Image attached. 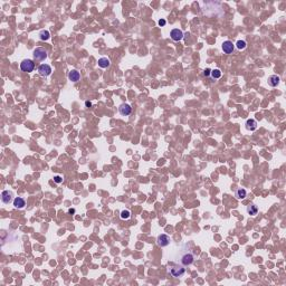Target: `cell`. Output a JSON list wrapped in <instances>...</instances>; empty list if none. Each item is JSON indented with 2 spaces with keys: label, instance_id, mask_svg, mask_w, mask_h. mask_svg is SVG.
Instances as JSON below:
<instances>
[{
  "label": "cell",
  "instance_id": "obj_1",
  "mask_svg": "<svg viewBox=\"0 0 286 286\" xmlns=\"http://www.w3.org/2000/svg\"><path fill=\"white\" fill-rule=\"evenodd\" d=\"M32 55H34V58L36 60H45L46 58H47V56H48L47 50H46L44 47H37V48L34 50Z\"/></svg>",
  "mask_w": 286,
  "mask_h": 286
},
{
  "label": "cell",
  "instance_id": "obj_2",
  "mask_svg": "<svg viewBox=\"0 0 286 286\" xmlns=\"http://www.w3.org/2000/svg\"><path fill=\"white\" fill-rule=\"evenodd\" d=\"M35 68V63L32 59H24L21 63H20V69L23 72H26V73H30L32 72Z\"/></svg>",
  "mask_w": 286,
  "mask_h": 286
},
{
  "label": "cell",
  "instance_id": "obj_3",
  "mask_svg": "<svg viewBox=\"0 0 286 286\" xmlns=\"http://www.w3.org/2000/svg\"><path fill=\"white\" fill-rule=\"evenodd\" d=\"M184 273H186V268H184V266L177 265V266H173V267L170 268V274H171L173 277H181Z\"/></svg>",
  "mask_w": 286,
  "mask_h": 286
},
{
  "label": "cell",
  "instance_id": "obj_4",
  "mask_svg": "<svg viewBox=\"0 0 286 286\" xmlns=\"http://www.w3.org/2000/svg\"><path fill=\"white\" fill-rule=\"evenodd\" d=\"M170 241H171V239H170V237L168 236V235L166 234H162V235H159L157 238V243L158 245L160 247H166L168 246L170 244Z\"/></svg>",
  "mask_w": 286,
  "mask_h": 286
},
{
  "label": "cell",
  "instance_id": "obj_5",
  "mask_svg": "<svg viewBox=\"0 0 286 286\" xmlns=\"http://www.w3.org/2000/svg\"><path fill=\"white\" fill-rule=\"evenodd\" d=\"M193 260H195V256L192 254H190V253H187V254H184L181 257L180 263L182 266H189V265H191L193 263Z\"/></svg>",
  "mask_w": 286,
  "mask_h": 286
},
{
  "label": "cell",
  "instance_id": "obj_6",
  "mask_svg": "<svg viewBox=\"0 0 286 286\" xmlns=\"http://www.w3.org/2000/svg\"><path fill=\"white\" fill-rule=\"evenodd\" d=\"M38 73H39L41 76L46 77V76H49L52 74V67L48 65V64H41V65L38 67Z\"/></svg>",
  "mask_w": 286,
  "mask_h": 286
},
{
  "label": "cell",
  "instance_id": "obj_7",
  "mask_svg": "<svg viewBox=\"0 0 286 286\" xmlns=\"http://www.w3.org/2000/svg\"><path fill=\"white\" fill-rule=\"evenodd\" d=\"M170 37H171V39L173 40V41H180L183 38L182 30H180V29H178V28L172 29L171 32H170Z\"/></svg>",
  "mask_w": 286,
  "mask_h": 286
},
{
  "label": "cell",
  "instance_id": "obj_8",
  "mask_svg": "<svg viewBox=\"0 0 286 286\" xmlns=\"http://www.w3.org/2000/svg\"><path fill=\"white\" fill-rule=\"evenodd\" d=\"M12 197H14V193H12L11 191H9V190H3V191L1 192V201H2L3 203H6V205L11 202Z\"/></svg>",
  "mask_w": 286,
  "mask_h": 286
},
{
  "label": "cell",
  "instance_id": "obj_9",
  "mask_svg": "<svg viewBox=\"0 0 286 286\" xmlns=\"http://www.w3.org/2000/svg\"><path fill=\"white\" fill-rule=\"evenodd\" d=\"M221 48H223V50L225 54H232V53L234 52V49H235V45L230 41V40H226V41H223V43Z\"/></svg>",
  "mask_w": 286,
  "mask_h": 286
},
{
  "label": "cell",
  "instance_id": "obj_10",
  "mask_svg": "<svg viewBox=\"0 0 286 286\" xmlns=\"http://www.w3.org/2000/svg\"><path fill=\"white\" fill-rule=\"evenodd\" d=\"M119 112H120L121 115H123V116H128V115L131 114L132 107H131V105H129V104L123 103V104H121L120 107H119Z\"/></svg>",
  "mask_w": 286,
  "mask_h": 286
},
{
  "label": "cell",
  "instance_id": "obj_11",
  "mask_svg": "<svg viewBox=\"0 0 286 286\" xmlns=\"http://www.w3.org/2000/svg\"><path fill=\"white\" fill-rule=\"evenodd\" d=\"M14 206L15 208L17 209H23L24 207L26 206V200L21 197H16L14 199Z\"/></svg>",
  "mask_w": 286,
  "mask_h": 286
},
{
  "label": "cell",
  "instance_id": "obj_12",
  "mask_svg": "<svg viewBox=\"0 0 286 286\" xmlns=\"http://www.w3.org/2000/svg\"><path fill=\"white\" fill-rule=\"evenodd\" d=\"M280 76H277V75H271V76L268 77V80H267L268 85L272 86V87L277 86L278 84H280Z\"/></svg>",
  "mask_w": 286,
  "mask_h": 286
},
{
  "label": "cell",
  "instance_id": "obj_13",
  "mask_svg": "<svg viewBox=\"0 0 286 286\" xmlns=\"http://www.w3.org/2000/svg\"><path fill=\"white\" fill-rule=\"evenodd\" d=\"M80 74L76 71V69H73V71H71L68 73V80H72V82L76 83V82L80 80Z\"/></svg>",
  "mask_w": 286,
  "mask_h": 286
},
{
  "label": "cell",
  "instance_id": "obj_14",
  "mask_svg": "<svg viewBox=\"0 0 286 286\" xmlns=\"http://www.w3.org/2000/svg\"><path fill=\"white\" fill-rule=\"evenodd\" d=\"M235 197L238 200H243V199H245L247 197V191L243 188H238L236 190V192H235Z\"/></svg>",
  "mask_w": 286,
  "mask_h": 286
},
{
  "label": "cell",
  "instance_id": "obj_15",
  "mask_svg": "<svg viewBox=\"0 0 286 286\" xmlns=\"http://www.w3.org/2000/svg\"><path fill=\"white\" fill-rule=\"evenodd\" d=\"M245 125H246V129L249 130V131H255V130L257 129V122H256V120H254V119L247 120Z\"/></svg>",
  "mask_w": 286,
  "mask_h": 286
},
{
  "label": "cell",
  "instance_id": "obj_16",
  "mask_svg": "<svg viewBox=\"0 0 286 286\" xmlns=\"http://www.w3.org/2000/svg\"><path fill=\"white\" fill-rule=\"evenodd\" d=\"M98 63L101 68H107V67H110V65H111V60L107 57H101L100 59H98Z\"/></svg>",
  "mask_w": 286,
  "mask_h": 286
},
{
  "label": "cell",
  "instance_id": "obj_17",
  "mask_svg": "<svg viewBox=\"0 0 286 286\" xmlns=\"http://www.w3.org/2000/svg\"><path fill=\"white\" fill-rule=\"evenodd\" d=\"M247 214H250V216H256L258 212V208L257 206H255V205H249V206H247Z\"/></svg>",
  "mask_w": 286,
  "mask_h": 286
},
{
  "label": "cell",
  "instance_id": "obj_18",
  "mask_svg": "<svg viewBox=\"0 0 286 286\" xmlns=\"http://www.w3.org/2000/svg\"><path fill=\"white\" fill-rule=\"evenodd\" d=\"M39 38L40 40H48L49 38H50V32H48V30H41V32H39Z\"/></svg>",
  "mask_w": 286,
  "mask_h": 286
},
{
  "label": "cell",
  "instance_id": "obj_19",
  "mask_svg": "<svg viewBox=\"0 0 286 286\" xmlns=\"http://www.w3.org/2000/svg\"><path fill=\"white\" fill-rule=\"evenodd\" d=\"M210 75H211V77L214 78V80H218V78L221 77V71L220 69H212L211 73H210Z\"/></svg>",
  "mask_w": 286,
  "mask_h": 286
},
{
  "label": "cell",
  "instance_id": "obj_20",
  "mask_svg": "<svg viewBox=\"0 0 286 286\" xmlns=\"http://www.w3.org/2000/svg\"><path fill=\"white\" fill-rule=\"evenodd\" d=\"M246 46H247V44H246V41L245 40H237V43H236V48L237 49H239V50H243V49H245L246 48Z\"/></svg>",
  "mask_w": 286,
  "mask_h": 286
},
{
  "label": "cell",
  "instance_id": "obj_21",
  "mask_svg": "<svg viewBox=\"0 0 286 286\" xmlns=\"http://www.w3.org/2000/svg\"><path fill=\"white\" fill-rule=\"evenodd\" d=\"M120 217L123 219V220H128L130 217H131V212L129 211V210H122V212H121Z\"/></svg>",
  "mask_w": 286,
  "mask_h": 286
},
{
  "label": "cell",
  "instance_id": "obj_22",
  "mask_svg": "<svg viewBox=\"0 0 286 286\" xmlns=\"http://www.w3.org/2000/svg\"><path fill=\"white\" fill-rule=\"evenodd\" d=\"M54 182H56V183L63 182V177H60V176H55V177H54Z\"/></svg>",
  "mask_w": 286,
  "mask_h": 286
},
{
  "label": "cell",
  "instance_id": "obj_23",
  "mask_svg": "<svg viewBox=\"0 0 286 286\" xmlns=\"http://www.w3.org/2000/svg\"><path fill=\"white\" fill-rule=\"evenodd\" d=\"M210 73H211V69H209V68H207V69L203 71V75H205V76H209Z\"/></svg>",
  "mask_w": 286,
  "mask_h": 286
},
{
  "label": "cell",
  "instance_id": "obj_24",
  "mask_svg": "<svg viewBox=\"0 0 286 286\" xmlns=\"http://www.w3.org/2000/svg\"><path fill=\"white\" fill-rule=\"evenodd\" d=\"M166 24H167V21H166V20H164V19H160V20H159V25H160L161 27H162V26H164Z\"/></svg>",
  "mask_w": 286,
  "mask_h": 286
},
{
  "label": "cell",
  "instance_id": "obj_25",
  "mask_svg": "<svg viewBox=\"0 0 286 286\" xmlns=\"http://www.w3.org/2000/svg\"><path fill=\"white\" fill-rule=\"evenodd\" d=\"M85 105L87 106V107H89V106L92 105V103H91V102H89V101H86V102H85Z\"/></svg>",
  "mask_w": 286,
  "mask_h": 286
},
{
  "label": "cell",
  "instance_id": "obj_26",
  "mask_svg": "<svg viewBox=\"0 0 286 286\" xmlns=\"http://www.w3.org/2000/svg\"><path fill=\"white\" fill-rule=\"evenodd\" d=\"M68 212L69 214H75V209H69Z\"/></svg>",
  "mask_w": 286,
  "mask_h": 286
}]
</instances>
